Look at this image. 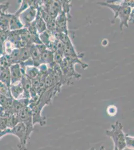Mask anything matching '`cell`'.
<instances>
[{"instance_id": "obj_1", "label": "cell", "mask_w": 134, "mask_h": 150, "mask_svg": "<svg viewBox=\"0 0 134 150\" xmlns=\"http://www.w3.org/2000/svg\"><path fill=\"white\" fill-rule=\"evenodd\" d=\"M108 2L98 3L99 4L108 7L113 12L114 14V20L119 18L121 21V31H123V27L128 28L129 22L134 19V11L132 8L134 7V1H124V2Z\"/></svg>"}, {"instance_id": "obj_2", "label": "cell", "mask_w": 134, "mask_h": 150, "mask_svg": "<svg viewBox=\"0 0 134 150\" xmlns=\"http://www.w3.org/2000/svg\"><path fill=\"white\" fill-rule=\"evenodd\" d=\"M106 134L112 139L114 143V147L118 150H123L126 148L125 134L123 132V126L122 123L116 121L112 124L109 130L105 132Z\"/></svg>"}, {"instance_id": "obj_3", "label": "cell", "mask_w": 134, "mask_h": 150, "mask_svg": "<svg viewBox=\"0 0 134 150\" xmlns=\"http://www.w3.org/2000/svg\"><path fill=\"white\" fill-rule=\"evenodd\" d=\"M16 115L19 123L21 122L25 125L27 130L28 138L30 140V136L34 130L32 110L27 106L24 108L23 109Z\"/></svg>"}, {"instance_id": "obj_4", "label": "cell", "mask_w": 134, "mask_h": 150, "mask_svg": "<svg viewBox=\"0 0 134 150\" xmlns=\"http://www.w3.org/2000/svg\"><path fill=\"white\" fill-rule=\"evenodd\" d=\"M10 134L15 135L19 139L18 148L20 150H26L27 144L29 139L28 138L27 130L25 125L19 122L15 126L10 129Z\"/></svg>"}, {"instance_id": "obj_5", "label": "cell", "mask_w": 134, "mask_h": 150, "mask_svg": "<svg viewBox=\"0 0 134 150\" xmlns=\"http://www.w3.org/2000/svg\"><path fill=\"white\" fill-rule=\"evenodd\" d=\"M40 6L39 1H33L32 5L23 12L19 16L24 27L27 28L36 19L37 15L38 8Z\"/></svg>"}, {"instance_id": "obj_6", "label": "cell", "mask_w": 134, "mask_h": 150, "mask_svg": "<svg viewBox=\"0 0 134 150\" xmlns=\"http://www.w3.org/2000/svg\"><path fill=\"white\" fill-rule=\"evenodd\" d=\"M67 22V14L62 12L56 18V33H63L68 35Z\"/></svg>"}, {"instance_id": "obj_7", "label": "cell", "mask_w": 134, "mask_h": 150, "mask_svg": "<svg viewBox=\"0 0 134 150\" xmlns=\"http://www.w3.org/2000/svg\"><path fill=\"white\" fill-rule=\"evenodd\" d=\"M11 76V85L20 83L22 77L20 64H15L9 67Z\"/></svg>"}, {"instance_id": "obj_8", "label": "cell", "mask_w": 134, "mask_h": 150, "mask_svg": "<svg viewBox=\"0 0 134 150\" xmlns=\"http://www.w3.org/2000/svg\"><path fill=\"white\" fill-rule=\"evenodd\" d=\"M28 48L30 57L34 63V66L38 68L41 65V53L38 49L36 45H30L28 46Z\"/></svg>"}, {"instance_id": "obj_9", "label": "cell", "mask_w": 134, "mask_h": 150, "mask_svg": "<svg viewBox=\"0 0 134 150\" xmlns=\"http://www.w3.org/2000/svg\"><path fill=\"white\" fill-rule=\"evenodd\" d=\"M55 63L54 60V52L50 50L47 49L41 54V65H49L51 68Z\"/></svg>"}, {"instance_id": "obj_10", "label": "cell", "mask_w": 134, "mask_h": 150, "mask_svg": "<svg viewBox=\"0 0 134 150\" xmlns=\"http://www.w3.org/2000/svg\"><path fill=\"white\" fill-rule=\"evenodd\" d=\"M9 89L13 99L14 100L21 99L24 93V89L21 82L17 84L11 85Z\"/></svg>"}, {"instance_id": "obj_11", "label": "cell", "mask_w": 134, "mask_h": 150, "mask_svg": "<svg viewBox=\"0 0 134 150\" xmlns=\"http://www.w3.org/2000/svg\"><path fill=\"white\" fill-rule=\"evenodd\" d=\"M34 24L36 27V30L39 34L44 32L47 30V25L46 23L41 17L39 10L38 8L37 15L36 18L34 21Z\"/></svg>"}, {"instance_id": "obj_12", "label": "cell", "mask_w": 134, "mask_h": 150, "mask_svg": "<svg viewBox=\"0 0 134 150\" xmlns=\"http://www.w3.org/2000/svg\"><path fill=\"white\" fill-rule=\"evenodd\" d=\"M24 26L18 16L12 14L10 20V31H14L23 29Z\"/></svg>"}, {"instance_id": "obj_13", "label": "cell", "mask_w": 134, "mask_h": 150, "mask_svg": "<svg viewBox=\"0 0 134 150\" xmlns=\"http://www.w3.org/2000/svg\"><path fill=\"white\" fill-rule=\"evenodd\" d=\"M0 82L10 88L11 86V76L9 68H0Z\"/></svg>"}, {"instance_id": "obj_14", "label": "cell", "mask_w": 134, "mask_h": 150, "mask_svg": "<svg viewBox=\"0 0 134 150\" xmlns=\"http://www.w3.org/2000/svg\"><path fill=\"white\" fill-rule=\"evenodd\" d=\"M12 14L4 13L0 16V28L4 32L10 31V20Z\"/></svg>"}, {"instance_id": "obj_15", "label": "cell", "mask_w": 134, "mask_h": 150, "mask_svg": "<svg viewBox=\"0 0 134 150\" xmlns=\"http://www.w3.org/2000/svg\"><path fill=\"white\" fill-rule=\"evenodd\" d=\"M40 73V70L37 67L35 66L26 67L25 75L31 80L37 78Z\"/></svg>"}, {"instance_id": "obj_16", "label": "cell", "mask_w": 134, "mask_h": 150, "mask_svg": "<svg viewBox=\"0 0 134 150\" xmlns=\"http://www.w3.org/2000/svg\"><path fill=\"white\" fill-rule=\"evenodd\" d=\"M20 61L19 64L24 63V62L31 58L28 47L20 48Z\"/></svg>"}, {"instance_id": "obj_17", "label": "cell", "mask_w": 134, "mask_h": 150, "mask_svg": "<svg viewBox=\"0 0 134 150\" xmlns=\"http://www.w3.org/2000/svg\"><path fill=\"white\" fill-rule=\"evenodd\" d=\"M32 3L33 1H23L19 9L14 14L19 16L23 12H24V11L30 7L32 5Z\"/></svg>"}, {"instance_id": "obj_18", "label": "cell", "mask_w": 134, "mask_h": 150, "mask_svg": "<svg viewBox=\"0 0 134 150\" xmlns=\"http://www.w3.org/2000/svg\"><path fill=\"white\" fill-rule=\"evenodd\" d=\"M0 95H3L8 97L12 98L9 88L1 82H0Z\"/></svg>"}, {"instance_id": "obj_19", "label": "cell", "mask_w": 134, "mask_h": 150, "mask_svg": "<svg viewBox=\"0 0 134 150\" xmlns=\"http://www.w3.org/2000/svg\"><path fill=\"white\" fill-rule=\"evenodd\" d=\"M125 144L126 147L131 150H134V137L128 134H125Z\"/></svg>"}, {"instance_id": "obj_20", "label": "cell", "mask_w": 134, "mask_h": 150, "mask_svg": "<svg viewBox=\"0 0 134 150\" xmlns=\"http://www.w3.org/2000/svg\"><path fill=\"white\" fill-rule=\"evenodd\" d=\"M9 4L8 3L0 5V16L4 13H6V11L8 8Z\"/></svg>"}, {"instance_id": "obj_21", "label": "cell", "mask_w": 134, "mask_h": 150, "mask_svg": "<svg viewBox=\"0 0 134 150\" xmlns=\"http://www.w3.org/2000/svg\"><path fill=\"white\" fill-rule=\"evenodd\" d=\"M5 55V42L0 39V56Z\"/></svg>"}, {"instance_id": "obj_22", "label": "cell", "mask_w": 134, "mask_h": 150, "mask_svg": "<svg viewBox=\"0 0 134 150\" xmlns=\"http://www.w3.org/2000/svg\"><path fill=\"white\" fill-rule=\"evenodd\" d=\"M8 134H10V129L7 128L5 130H0V139Z\"/></svg>"}, {"instance_id": "obj_23", "label": "cell", "mask_w": 134, "mask_h": 150, "mask_svg": "<svg viewBox=\"0 0 134 150\" xmlns=\"http://www.w3.org/2000/svg\"><path fill=\"white\" fill-rule=\"evenodd\" d=\"M100 150H105V148L103 146V147L101 148Z\"/></svg>"}, {"instance_id": "obj_24", "label": "cell", "mask_w": 134, "mask_h": 150, "mask_svg": "<svg viewBox=\"0 0 134 150\" xmlns=\"http://www.w3.org/2000/svg\"><path fill=\"white\" fill-rule=\"evenodd\" d=\"M114 150H118L116 148H115V147H114Z\"/></svg>"}, {"instance_id": "obj_25", "label": "cell", "mask_w": 134, "mask_h": 150, "mask_svg": "<svg viewBox=\"0 0 134 150\" xmlns=\"http://www.w3.org/2000/svg\"><path fill=\"white\" fill-rule=\"evenodd\" d=\"M2 29H1V28H0V33H1L2 32Z\"/></svg>"}, {"instance_id": "obj_26", "label": "cell", "mask_w": 134, "mask_h": 150, "mask_svg": "<svg viewBox=\"0 0 134 150\" xmlns=\"http://www.w3.org/2000/svg\"><path fill=\"white\" fill-rule=\"evenodd\" d=\"M94 150V149L92 148V149H91V150Z\"/></svg>"}, {"instance_id": "obj_27", "label": "cell", "mask_w": 134, "mask_h": 150, "mask_svg": "<svg viewBox=\"0 0 134 150\" xmlns=\"http://www.w3.org/2000/svg\"></svg>"}]
</instances>
